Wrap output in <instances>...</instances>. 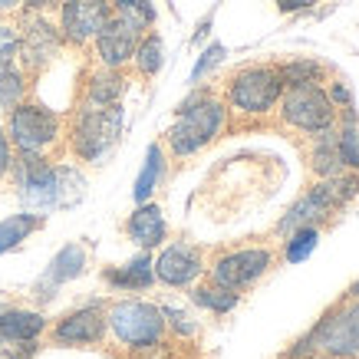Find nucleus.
I'll list each match as a JSON object with an SVG mask.
<instances>
[{"label": "nucleus", "instance_id": "f257e3e1", "mask_svg": "<svg viewBox=\"0 0 359 359\" xmlns=\"http://www.w3.org/2000/svg\"><path fill=\"white\" fill-rule=\"evenodd\" d=\"M13 182H17V195L23 198V205L46 211V208H63L73 205L83 195V175L76 168L66 165H53L46 155H23L17 152L13 158Z\"/></svg>", "mask_w": 359, "mask_h": 359}, {"label": "nucleus", "instance_id": "f03ea898", "mask_svg": "<svg viewBox=\"0 0 359 359\" xmlns=\"http://www.w3.org/2000/svg\"><path fill=\"white\" fill-rule=\"evenodd\" d=\"M106 330L116 337L119 346L132 353H152L162 346L168 327H165L162 306L149 300H119L106 310Z\"/></svg>", "mask_w": 359, "mask_h": 359}, {"label": "nucleus", "instance_id": "7ed1b4c3", "mask_svg": "<svg viewBox=\"0 0 359 359\" xmlns=\"http://www.w3.org/2000/svg\"><path fill=\"white\" fill-rule=\"evenodd\" d=\"M122 135V106H89L79 102L69 122V149L83 162H102Z\"/></svg>", "mask_w": 359, "mask_h": 359}, {"label": "nucleus", "instance_id": "20e7f679", "mask_svg": "<svg viewBox=\"0 0 359 359\" xmlns=\"http://www.w3.org/2000/svg\"><path fill=\"white\" fill-rule=\"evenodd\" d=\"M60 135H63V119L40 102L23 99L7 112V139H11L13 152L46 155L60 142Z\"/></svg>", "mask_w": 359, "mask_h": 359}, {"label": "nucleus", "instance_id": "39448f33", "mask_svg": "<svg viewBox=\"0 0 359 359\" xmlns=\"http://www.w3.org/2000/svg\"><path fill=\"white\" fill-rule=\"evenodd\" d=\"M356 191H359L356 175H330V178H320V182L287 211V218L277 224V231H280V234H290V231H297V228H310L316 221H323L327 215H333L339 205H346Z\"/></svg>", "mask_w": 359, "mask_h": 359}, {"label": "nucleus", "instance_id": "423d86ee", "mask_svg": "<svg viewBox=\"0 0 359 359\" xmlns=\"http://www.w3.org/2000/svg\"><path fill=\"white\" fill-rule=\"evenodd\" d=\"M283 96L277 66H244L228 79V106L241 116H264Z\"/></svg>", "mask_w": 359, "mask_h": 359}, {"label": "nucleus", "instance_id": "0eeeda50", "mask_svg": "<svg viewBox=\"0 0 359 359\" xmlns=\"http://www.w3.org/2000/svg\"><path fill=\"white\" fill-rule=\"evenodd\" d=\"M280 119L297 132H327L337 122V106L320 86H290L280 96Z\"/></svg>", "mask_w": 359, "mask_h": 359}, {"label": "nucleus", "instance_id": "6e6552de", "mask_svg": "<svg viewBox=\"0 0 359 359\" xmlns=\"http://www.w3.org/2000/svg\"><path fill=\"white\" fill-rule=\"evenodd\" d=\"M63 46V36H60V27L46 20L43 13L27 11L20 23V50H17V63L23 66L27 76H40L46 66L56 60Z\"/></svg>", "mask_w": 359, "mask_h": 359}, {"label": "nucleus", "instance_id": "1a4fd4ad", "mask_svg": "<svg viewBox=\"0 0 359 359\" xmlns=\"http://www.w3.org/2000/svg\"><path fill=\"white\" fill-rule=\"evenodd\" d=\"M310 346L323 349L333 359L359 356V300H349L339 310L323 316L310 333Z\"/></svg>", "mask_w": 359, "mask_h": 359}, {"label": "nucleus", "instance_id": "9d476101", "mask_svg": "<svg viewBox=\"0 0 359 359\" xmlns=\"http://www.w3.org/2000/svg\"><path fill=\"white\" fill-rule=\"evenodd\" d=\"M109 17L112 0H60V36L63 43L83 50L96 40Z\"/></svg>", "mask_w": 359, "mask_h": 359}, {"label": "nucleus", "instance_id": "9b49d317", "mask_svg": "<svg viewBox=\"0 0 359 359\" xmlns=\"http://www.w3.org/2000/svg\"><path fill=\"white\" fill-rule=\"evenodd\" d=\"M271 267V250L267 248H241L231 254H221L218 261L208 267V277L218 287L228 290H244L250 283H257Z\"/></svg>", "mask_w": 359, "mask_h": 359}, {"label": "nucleus", "instance_id": "f8f14e48", "mask_svg": "<svg viewBox=\"0 0 359 359\" xmlns=\"http://www.w3.org/2000/svg\"><path fill=\"white\" fill-rule=\"evenodd\" d=\"M155 267V280H162L165 287H191V283L205 273V261H201V250L188 241H175L168 248H162V254L152 261Z\"/></svg>", "mask_w": 359, "mask_h": 359}, {"label": "nucleus", "instance_id": "ddd939ff", "mask_svg": "<svg viewBox=\"0 0 359 359\" xmlns=\"http://www.w3.org/2000/svg\"><path fill=\"white\" fill-rule=\"evenodd\" d=\"M50 337L56 346H93L106 337V310L99 304L79 306L73 313H66L63 320H56Z\"/></svg>", "mask_w": 359, "mask_h": 359}, {"label": "nucleus", "instance_id": "4468645a", "mask_svg": "<svg viewBox=\"0 0 359 359\" xmlns=\"http://www.w3.org/2000/svg\"><path fill=\"white\" fill-rule=\"evenodd\" d=\"M142 33L135 27H129L126 20H119L116 13L109 17V23L99 30V36L93 40L96 43V56L99 66H109V69H122L126 63H132V53L139 46Z\"/></svg>", "mask_w": 359, "mask_h": 359}, {"label": "nucleus", "instance_id": "2eb2a0df", "mask_svg": "<svg viewBox=\"0 0 359 359\" xmlns=\"http://www.w3.org/2000/svg\"><path fill=\"white\" fill-rule=\"evenodd\" d=\"M178 116L188 119L191 126L198 129V135L205 142H215L224 129V122H228V109H224V102L215 99L211 93H195V96H188L182 106H178Z\"/></svg>", "mask_w": 359, "mask_h": 359}, {"label": "nucleus", "instance_id": "dca6fc26", "mask_svg": "<svg viewBox=\"0 0 359 359\" xmlns=\"http://www.w3.org/2000/svg\"><path fill=\"white\" fill-rule=\"evenodd\" d=\"M83 271H86V248H83V244H66L53 261H50L46 273L40 277V283H36V297H40V300H50L63 283L76 280Z\"/></svg>", "mask_w": 359, "mask_h": 359}, {"label": "nucleus", "instance_id": "f3484780", "mask_svg": "<svg viewBox=\"0 0 359 359\" xmlns=\"http://www.w3.org/2000/svg\"><path fill=\"white\" fill-rule=\"evenodd\" d=\"M126 234H129V241L132 244H139L142 250L158 248V244L168 238V224H165L162 208L152 205V201L139 205L129 215V221H126Z\"/></svg>", "mask_w": 359, "mask_h": 359}, {"label": "nucleus", "instance_id": "a211bd4d", "mask_svg": "<svg viewBox=\"0 0 359 359\" xmlns=\"http://www.w3.org/2000/svg\"><path fill=\"white\" fill-rule=\"evenodd\" d=\"M43 330H46V316L43 313L0 304V346H7V343H27V339H36Z\"/></svg>", "mask_w": 359, "mask_h": 359}, {"label": "nucleus", "instance_id": "6ab92c4d", "mask_svg": "<svg viewBox=\"0 0 359 359\" xmlns=\"http://www.w3.org/2000/svg\"><path fill=\"white\" fill-rule=\"evenodd\" d=\"M129 89V79L122 69H109V66H99L96 73L86 79V89H83V102L89 106H116L122 102Z\"/></svg>", "mask_w": 359, "mask_h": 359}, {"label": "nucleus", "instance_id": "aec40b11", "mask_svg": "<svg viewBox=\"0 0 359 359\" xmlns=\"http://www.w3.org/2000/svg\"><path fill=\"white\" fill-rule=\"evenodd\" d=\"M102 280L109 283L112 290H149L155 283V267H152V257L149 254H139V257H132L129 264H122V267H109V271H102Z\"/></svg>", "mask_w": 359, "mask_h": 359}, {"label": "nucleus", "instance_id": "412c9836", "mask_svg": "<svg viewBox=\"0 0 359 359\" xmlns=\"http://www.w3.org/2000/svg\"><path fill=\"white\" fill-rule=\"evenodd\" d=\"M162 178H165V149H162V142H152L149 152H145V165H142L139 178H135L132 198H135L139 205H145V201L155 195V188L162 185Z\"/></svg>", "mask_w": 359, "mask_h": 359}, {"label": "nucleus", "instance_id": "4be33fe9", "mask_svg": "<svg viewBox=\"0 0 359 359\" xmlns=\"http://www.w3.org/2000/svg\"><path fill=\"white\" fill-rule=\"evenodd\" d=\"M43 228V215L36 211H20V215H11V218L0 221V254L20 248L23 241L30 238L33 231Z\"/></svg>", "mask_w": 359, "mask_h": 359}, {"label": "nucleus", "instance_id": "5701e85b", "mask_svg": "<svg viewBox=\"0 0 359 359\" xmlns=\"http://www.w3.org/2000/svg\"><path fill=\"white\" fill-rule=\"evenodd\" d=\"M30 89V76L23 73V66L17 60H0V109L11 112L17 102L27 99Z\"/></svg>", "mask_w": 359, "mask_h": 359}, {"label": "nucleus", "instance_id": "b1692460", "mask_svg": "<svg viewBox=\"0 0 359 359\" xmlns=\"http://www.w3.org/2000/svg\"><path fill=\"white\" fill-rule=\"evenodd\" d=\"M132 63L139 69V76H145V79L158 76V69H162V63H165V43L155 30L142 33L139 46H135V53H132Z\"/></svg>", "mask_w": 359, "mask_h": 359}, {"label": "nucleus", "instance_id": "393cba45", "mask_svg": "<svg viewBox=\"0 0 359 359\" xmlns=\"http://www.w3.org/2000/svg\"><path fill=\"white\" fill-rule=\"evenodd\" d=\"M165 145H168V152H172L175 158H188V155H198V152H201L208 142L198 135V129L191 126V122L178 116V119L172 122V129L165 132Z\"/></svg>", "mask_w": 359, "mask_h": 359}, {"label": "nucleus", "instance_id": "a878e982", "mask_svg": "<svg viewBox=\"0 0 359 359\" xmlns=\"http://www.w3.org/2000/svg\"><path fill=\"white\" fill-rule=\"evenodd\" d=\"M310 168L320 178H330V175L343 172V162H339V152H337V132L333 129L316 132V145H313V152H310Z\"/></svg>", "mask_w": 359, "mask_h": 359}, {"label": "nucleus", "instance_id": "bb28decb", "mask_svg": "<svg viewBox=\"0 0 359 359\" xmlns=\"http://www.w3.org/2000/svg\"><path fill=\"white\" fill-rule=\"evenodd\" d=\"M238 290H228V287H218V283H205V287L191 290V304L201 306V310H211V313H231L238 306Z\"/></svg>", "mask_w": 359, "mask_h": 359}, {"label": "nucleus", "instance_id": "cd10ccee", "mask_svg": "<svg viewBox=\"0 0 359 359\" xmlns=\"http://www.w3.org/2000/svg\"><path fill=\"white\" fill-rule=\"evenodd\" d=\"M112 13L135 27L139 33H149L155 27V4L152 0H112Z\"/></svg>", "mask_w": 359, "mask_h": 359}, {"label": "nucleus", "instance_id": "c85d7f7f", "mask_svg": "<svg viewBox=\"0 0 359 359\" xmlns=\"http://www.w3.org/2000/svg\"><path fill=\"white\" fill-rule=\"evenodd\" d=\"M337 152L343 168H359V122L353 109H346V119L337 132Z\"/></svg>", "mask_w": 359, "mask_h": 359}, {"label": "nucleus", "instance_id": "c756f323", "mask_svg": "<svg viewBox=\"0 0 359 359\" xmlns=\"http://www.w3.org/2000/svg\"><path fill=\"white\" fill-rule=\"evenodd\" d=\"M283 79V89L290 86H316L320 76H323V66L313 63V60H294V63H283L277 66Z\"/></svg>", "mask_w": 359, "mask_h": 359}, {"label": "nucleus", "instance_id": "7c9ffc66", "mask_svg": "<svg viewBox=\"0 0 359 359\" xmlns=\"http://www.w3.org/2000/svg\"><path fill=\"white\" fill-rule=\"evenodd\" d=\"M316 228L310 224V228H297V231H290V241H287V250H283V257L290 264H300V261H306L310 254H313V248H316Z\"/></svg>", "mask_w": 359, "mask_h": 359}, {"label": "nucleus", "instance_id": "2f4dec72", "mask_svg": "<svg viewBox=\"0 0 359 359\" xmlns=\"http://www.w3.org/2000/svg\"><path fill=\"white\" fill-rule=\"evenodd\" d=\"M224 56H228L224 43H211V46H208L205 53H201V60L195 63V69H191V83H201V79H205L208 73H211V69H215V66L224 60Z\"/></svg>", "mask_w": 359, "mask_h": 359}, {"label": "nucleus", "instance_id": "473e14b6", "mask_svg": "<svg viewBox=\"0 0 359 359\" xmlns=\"http://www.w3.org/2000/svg\"><path fill=\"white\" fill-rule=\"evenodd\" d=\"M162 316H165V327H172L178 337H195L198 333V323L185 310H178V306H162Z\"/></svg>", "mask_w": 359, "mask_h": 359}, {"label": "nucleus", "instance_id": "72a5a7b5", "mask_svg": "<svg viewBox=\"0 0 359 359\" xmlns=\"http://www.w3.org/2000/svg\"><path fill=\"white\" fill-rule=\"evenodd\" d=\"M17 50H20V27L0 23V60H17Z\"/></svg>", "mask_w": 359, "mask_h": 359}, {"label": "nucleus", "instance_id": "f704fd0d", "mask_svg": "<svg viewBox=\"0 0 359 359\" xmlns=\"http://www.w3.org/2000/svg\"><path fill=\"white\" fill-rule=\"evenodd\" d=\"M13 168V145L11 139H7V129L0 126V178Z\"/></svg>", "mask_w": 359, "mask_h": 359}, {"label": "nucleus", "instance_id": "c9c22d12", "mask_svg": "<svg viewBox=\"0 0 359 359\" xmlns=\"http://www.w3.org/2000/svg\"><path fill=\"white\" fill-rule=\"evenodd\" d=\"M313 4H320V0H277V7H280L283 13L304 11V7H313Z\"/></svg>", "mask_w": 359, "mask_h": 359}, {"label": "nucleus", "instance_id": "e433bc0d", "mask_svg": "<svg viewBox=\"0 0 359 359\" xmlns=\"http://www.w3.org/2000/svg\"><path fill=\"white\" fill-rule=\"evenodd\" d=\"M330 102H333V106L339 102L343 109H349V89H346V86H339V83H337V86L330 89Z\"/></svg>", "mask_w": 359, "mask_h": 359}, {"label": "nucleus", "instance_id": "4c0bfd02", "mask_svg": "<svg viewBox=\"0 0 359 359\" xmlns=\"http://www.w3.org/2000/svg\"><path fill=\"white\" fill-rule=\"evenodd\" d=\"M23 7H27V11H46V7H53V4H60V0H20Z\"/></svg>", "mask_w": 359, "mask_h": 359}, {"label": "nucleus", "instance_id": "58836bf2", "mask_svg": "<svg viewBox=\"0 0 359 359\" xmlns=\"http://www.w3.org/2000/svg\"><path fill=\"white\" fill-rule=\"evenodd\" d=\"M13 4H20V0H0V11H7V7H13Z\"/></svg>", "mask_w": 359, "mask_h": 359}, {"label": "nucleus", "instance_id": "ea45409f", "mask_svg": "<svg viewBox=\"0 0 359 359\" xmlns=\"http://www.w3.org/2000/svg\"><path fill=\"white\" fill-rule=\"evenodd\" d=\"M349 297H353V300H359V280L353 283V290H349Z\"/></svg>", "mask_w": 359, "mask_h": 359}, {"label": "nucleus", "instance_id": "a19ab883", "mask_svg": "<svg viewBox=\"0 0 359 359\" xmlns=\"http://www.w3.org/2000/svg\"><path fill=\"white\" fill-rule=\"evenodd\" d=\"M323 359H333V356H323Z\"/></svg>", "mask_w": 359, "mask_h": 359}]
</instances>
